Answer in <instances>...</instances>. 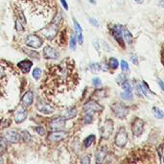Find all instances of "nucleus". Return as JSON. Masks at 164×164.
Masks as SVG:
<instances>
[{
    "instance_id": "nucleus-1",
    "label": "nucleus",
    "mask_w": 164,
    "mask_h": 164,
    "mask_svg": "<svg viewBox=\"0 0 164 164\" xmlns=\"http://www.w3.org/2000/svg\"><path fill=\"white\" fill-rule=\"evenodd\" d=\"M61 20H63V15H61V13H58L57 15H56L55 18L53 19V21H52V23L46 26V27L42 28L39 32H40L44 37H46L48 39H52L58 33L59 25L61 24Z\"/></svg>"
},
{
    "instance_id": "nucleus-2",
    "label": "nucleus",
    "mask_w": 164,
    "mask_h": 164,
    "mask_svg": "<svg viewBox=\"0 0 164 164\" xmlns=\"http://www.w3.org/2000/svg\"><path fill=\"white\" fill-rule=\"evenodd\" d=\"M111 110H112L114 115L120 119H124L129 113V107L123 103H114L111 106Z\"/></svg>"
},
{
    "instance_id": "nucleus-3",
    "label": "nucleus",
    "mask_w": 164,
    "mask_h": 164,
    "mask_svg": "<svg viewBox=\"0 0 164 164\" xmlns=\"http://www.w3.org/2000/svg\"><path fill=\"white\" fill-rule=\"evenodd\" d=\"M114 142H115L116 146L119 148H123L126 146V144L128 142V133L125 130V128H120L118 130V132L114 138Z\"/></svg>"
},
{
    "instance_id": "nucleus-4",
    "label": "nucleus",
    "mask_w": 164,
    "mask_h": 164,
    "mask_svg": "<svg viewBox=\"0 0 164 164\" xmlns=\"http://www.w3.org/2000/svg\"><path fill=\"white\" fill-rule=\"evenodd\" d=\"M144 126H145V122L142 119L135 118L132 124V132L133 135L136 137L140 136L144 132Z\"/></svg>"
},
{
    "instance_id": "nucleus-5",
    "label": "nucleus",
    "mask_w": 164,
    "mask_h": 164,
    "mask_svg": "<svg viewBox=\"0 0 164 164\" xmlns=\"http://www.w3.org/2000/svg\"><path fill=\"white\" fill-rule=\"evenodd\" d=\"M113 131V122L111 119H107L105 121L103 127L101 129V135L103 138H109Z\"/></svg>"
},
{
    "instance_id": "nucleus-6",
    "label": "nucleus",
    "mask_w": 164,
    "mask_h": 164,
    "mask_svg": "<svg viewBox=\"0 0 164 164\" xmlns=\"http://www.w3.org/2000/svg\"><path fill=\"white\" fill-rule=\"evenodd\" d=\"M26 44L31 48H39L42 45V40L41 38L37 35H29L26 38Z\"/></svg>"
},
{
    "instance_id": "nucleus-7",
    "label": "nucleus",
    "mask_w": 164,
    "mask_h": 164,
    "mask_svg": "<svg viewBox=\"0 0 164 164\" xmlns=\"http://www.w3.org/2000/svg\"><path fill=\"white\" fill-rule=\"evenodd\" d=\"M67 136V133L64 131H57V132H52L48 134L47 140L51 142H58V141L64 140Z\"/></svg>"
},
{
    "instance_id": "nucleus-8",
    "label": "nucleus",
    "mask_w": 164,
    "mask_h": 164,
    "mask_svg": "<svg viewBox=\"0 0 164 164\" xmlns=\"http://www.w3.org/2000/svg\"><path fill=\"white\" fill-rule=\"evenodd\" d=\"M84 110L86 112H99L103 110V107L95 101H89L84 105Z\"/></svg>"
},
{
    "instance_id": "nucleus-9",
    "label": "nucleus",
    "mask_w": 164,
    "mask_h": 164,
    "mask_svg": "<svg viewBox=\"0 0 164 164\" xmlns=\"http://www.w3.org/2000/svg\"><path fill=\"white\" fill-rule=\"evenodd\" d=\"M111 35L115 38V40L119 43L120 45L124 46V41H123V33H122V28L119 25H115L111 28Z\"/></svg>"
},
{
    "instance_id": "nucleus-10",
    "label": "nucleus",
    "mask_w": 164,
    "mask_h": 164,
    "mask_svg": "<svg viewBox=\"0 0 164 164\" xmlns=\"http://www.w3.org/2000/svg\"><path fill=\"white\" fill-rule=\"evenodd\" d=\"M43 55L45 59H48V60H56V59L59 58V52L56 50V49L50 47L49 45H46L43 49Z\"/></svg>"
},
{
    "instance_id": "nucleus-11",
    "label": "nucleus",
    "mask_w": 164,
    "mask_h": 164,
    "mask_svg": "<svg viewBox=\"0 0 164 164\" xmlns=\"http://www.w3.org/2000/svg\"><path fill=\"white\" fill-rule=\"evenodd\" d=\"M65 123H66V119H65L64 117H58V118H55V119H52L50 121V128L52 129H61V128H64L65 127Z\"/></svg>"
},
{
    "instance_id": "nucleus-12",
    "label": "nucleus",
    "mask_w": 164,
    "mask_h": 164,
    "mask_svg": "<svg viewBox=\"0 0 164 164\" xmlns=\"http://www.w3.org/2000/svg\"><path fill=\"white\" fill-rule=\"evenodd\" d=\"M5 138L7 139L8 142L10 143H15L18 142L20 140V134L15 131H8L7 133H5Z\"/></svg>"
},
{
    "instance_id": "nucleus-13",
    "label": "nucleus",
    "mask_w": 164,
    "mask_h": 164,
    "mask_svg": "<svg viewBox=\"0 0 164 164\" xmlns=\"http://www.w3.org/2000/svg\"><path fill=\"white\" fill-rule=\"evenodd\" d=\"M34 102V93L32 91H27L22 97L21 99V104L24 107H30Z\"/></svg>"
},
{
    "instance_id": "nucleus-14",
    "label": "nucleus",
    "mask_w": 164,
    "mask_h": 164,
    "mask_svg": "<svg viewBox=\"0 0 164 164\" xmlns=\"http://www.w3.org/2000/svg\"><path fill=\"white\" fill-rule=\"evenodd\" d=\"M107 155V147H101V148L97 151L96 156H95V160L96 163H102L104 161V159L106 158Z\"/></svg>"
},
{
    "instance_id": "nucleus-15",
    "label": "nucleus",
    "mask_w": 164,
    "mask_h": 164,
    "mask_svg": "<svg viewBox=\"0 0 164 164\" xmlns=\"http://www.w3.org/2000/svg\"><path fill=\"white\" fill-rule=\"evenodd\" d=\"M17 66L23 73H28V72H30L31 67L33 66V63L30 60H23L19 61L17 64Z\"/></svg>"
},
{
    "instance_id": "nucleus-16",
    "label": "nucleus",
    "mask_w": 164,
    "mask_h": 164,
    "mask_svg": "<svg viewBox=\"0 0 164 164\" xmlns=\"http://www.w3.org/2000/svg\"><path fill=\"white\" fill-rule=\"evenodd\" d=\"M26 117H27V111H26L25 109H23V107H20L17 112H16L15 116V122L19 124V123H22L23 121L26 119Z\"/></svg>"
},
{
    "instance_id": "nucleus-17",
    "label": "nucleus",
    "mask_w": 164,
    "mask_h": 164,
    "mask_svg": "<svg viewBox=\"0 0 164 164\" xmlns=\"http://www.w3.org/2000/svg\"><path fill=\"white\" fill-rule=\"evenodd\" d=\"M121 28H122L123 38L125 39L128 44H132L133 41V35L131 34V32L129 31V29L124 27V26H121Z\"/></svg>"
},
{
    "instance_id": "nucleus-18",
    "label": "nucleus",
    "mask_w": 164,
    "mask_h": 164,
    "mask_svg": "<svg viewBox=\"0 0 164 164\" xmlns=\"http://www.w3.org/2000/svg\"><path fill=\"white\" fill-rule=\"evenodd\" d=\"M37 107H38V110L40 111V112L44 113V114H50L54 111L53 107H50L47 104H39Z\"/></svg>"
},
{
    "instance_id": "nucleus-19",
    "label": "nucleus",
    "mask_w": 164,
    "mask_h": 164,
    "mask_svg": "<svg viewBox=\"0 0 164 164\" xmlns=\"http://www.w3.org/2000/svg\"><path fill=\"white\" fill-rule=\"evenodd\" d=\"M77 115V109L75 107H72L68 110L64 114V118L65 119H73V118Z\"/></svg>"
},
{
    "instance_id": "nucleus-20",
    "label": "nucleus",
    "mask_w": 164,
    "mask_h": 164,
    "mask_svg": "<svg viewBox=\"0 0 164 164\" xmlns=\"http://www.w3.org/2000/svg\"><path fill=\"white\" fill-rule=\"evenodd\" d=\"M95 138H96V137H95L94 134H90V135H88L87 138L84 139V147H86V148H88V147H90V146L93 144L94 141H95Z\"/></svg>"
},
{
    "instance_id": "nucleus-21",
    "label": "nucleus",
    "mask_w": 164,
    "mask_h": 164,
    "mask_svg": "<svg viewBox=\"0 0 164 164\" xmlns=\"http://www.w3.org/2000/svg\"><path fill=\"white\" fill-rule=\"evenodd\" d=\"M8 141L5 137H0V154L4 153L7 149Z\"/></svg>"
},
{
    "instance_id": "nucleus-22",
    "label": "nucleus",
    "mask_w": 164,
    "mask_h": 164,
    "mask_svg": "<svg viewBox=\"0 0 164 164\" xmlns=\"http://www.w3.org/2000/svg\"><path fill=\"white\" fill-rule=\"evenodd\" d=\"M120 96L123 100H125V101H130L133 98V91H123Z\"/></svg>"
},
{
    "instance_id": "nucleus-23",
    "label": "nucleus",
    "mask_w": 164,
    "mask_h": 164,
    "mask_svg": "<svg viewBox=\"0 0 164 164\" xmlns=\"http://www.w3.org/2000/svg\"><path fill=\"white\" fill-rule=\"evenodd\" d=\"M153 112H154V115H155L156 118H158V119H162V118L164 117L163 111L160 109H158V107H153Z\"/></svg>"
},
{
    "instance_id": "nucleus-24",
    "label": "nucleus",
    "mask_w": 164,
    "mask_h": 164,
    "mask_svg": "<svg viewBox=\"0 0 164 164\" xmlns=\"http://www.w3.org/2000/svg\"><path fill=\"white\" fill-rule=\"evenodd\" d=\"M109 66L111 69H116L119 66V63H118V61L115 58H110L109 60Z\"/></svg>"
},
{
    "instance_id": "nucleus-25",
    "label": "nucleus",
    "mask_w": 164,
    "mask_h": 164,
    "mask_svg": "<svg viewBox=\"0 0 164 164\" xmlns=\"http://www.w3.org/2000/svg\"><path fill=\"white\" fill-rule=\"evenodd\" d=\"M23 51L28 56H30V57H33L35 59H39V54L38 53V52H36L34 50H30V49H27V48H23Z\"/></svg>"
},
{
    "instance_id": "nucleus-26",
    "label": "nucleus",
    "mask_w": 164,
    "mask_h": 164,
    "mask_svg": "<svg viewBox=\"0 0 164 164\" xmlns=\"http://www.w3.org/2000/svg\"><path fill=\"white\" fill-rule=\"evenodd\" d=\"M120 66H121V69H122V71L124 72V73H128V72L130 71V66L129 64H128V63L126 61H121L120 63Z\"/></svg>"
},
{
    "instance_id": "nucleus-27",
    "label": "nucleus",
    "mask_w": 164,
    "mask_h": 164,
    "mask_svg": "<svg viewBox=\"0 0 164 164\" xmlns=\"http://www.w3.org/2000/svg\"><path fill=\"white\" fill-rule=\"evenodd\" d=\"M122 86V88L124 91H133V87L131 86V84L129 83V81L126 80L125 82H123V84H121Z\"/></svg>"
},
{
    "instance_id": "nucleus-28",
    "label": "nucleus",
    "mask_w": 164,
    "mask_h": 164,
    "mask_svg": "<svg viewBox=\"0 0 164 164\" xmlns=\"http://www.w3.org/2000/svg\"><path fill=\"white\" fill-rule=\"evenodd\" d=\"M41 76V69L38 67H36L34 70H33V77H34L36 80H38Z\"/></svg>"
},
{
    "instance_id": "nucleus-29",
    "label": "nucleus",
    "mask_w": 164,
    "mask_h": 164,
    "mask_svg": "<svg viewBox=\"0 0 164 164\" xmlns=\"http://www.w3.org/2000/svg\"><path fill=\"white\" fill-rule=\"evenodd\" d=\"M93 121V116L91 112H86V115H84V123L86 124H90Z\"/></svg>"
},
{
    "instance_id": "nucleus-30",
    "label": "nucleus",
    "mask_w": 164,
    "mask_h": 164,
    "mask_svg": "<svg viewBox=\"0 0 164 164\" xmlns=\"http://www.w3.org/2000/svg\"><path fill=\"white\" fill-rule=\"evenodd\" d=\"M89 69L92 72H98L101 70V64H91L89 65Z\"/></svg>"
},
{
    "instance_id": "nucleus-31",
    "label": "nucleus",
    "mask_w": 164,
    "mask_h": 164,
    "mask_svg": "<svg viewBox=\"0 0 164 164\" xmlns=\"http://www.w3.org/2000/svg\"><path fill=\"white\" fill-rule=\"evenodd\" d=\"M15 12L17 13V18L20 19V20L23 22V23H26V19H25V16H24L23 12H22L20 9H16Z\"/></svg>"
},
{
    "instance_id": "nucleus-32",
    "label": "nucleus",
    "mask_w": 164,
    "mask_h": 164,
    "mask_svg": "<svg viewBox=\"0 0 164 164\" xmlns=\"http://www.w3.org/2000/svg\"><path fill=\"white\" fill-rule=\"evenodd\" d=\"M73 22H74V27H75V31H76V34H81L83 33V30H82V27L80 26V24L78 23V21H76V19L73 18Z\"/></svg>"
},
{
    "instance_id": "nucleus-33",
    "label": "nucleus",
    "mask_w": 164,
    "mask_h": 164,
    "mask_svg": "<svg viewBox=\"0 0 164 164\" xmlns=\"http://www.w3.org/2000/svg\"><path fill=\"white\" fill-rule=\"evenodd\" d=\"M15 30L17 32H20L22 30H24V28H23V26H22L21 22H20V19L19 18L15 19Z\"/></svg>"
},
{
    "instance_id": "nucleus-34",
    "label": "nucleus",
    "mask_w": 164,
    "mask_h": 164,
    "mask_svg": "<svg viewBox=\"0 0 164 164\" xmlns=\"http://www.w3.org/2000/svg\"><path fill=\"white\" fill-rule=\"evenodd\" d=\"M6 77V70H5V67L3 66V64H0V82L2 80H4Z\"/></svg>"
},
{
    "instance_id": "nucleus-35",
    "label": "nucleus",
    "mask_w": 164,
    "mask_h": 164,
    "mask_svg": "<svg viewBox=\"0 0 164 164\" xmlns=\"http://www.w3.org/2000/svg\"><path fill=\"white\" fill-rule=\"evenodd\" d=\"M76 43H77V38H76V37H75V36L73 35V36L71 37V38H70V43H69L70 48L72 49V50H74L75 47H76Z\"/></svg>"
},
{
    "instance_id": "nucleus-36",
    "label": "nucleus",
    "mask_w": 164,
    "mask_h": 164,
    "mask_svg": "<svg viewBox=\"0 0 164 164\" xmlns=\"http://www.w3.org/2000/svg\"><path fill=\"white\" fill-rule=\"evenodd\" d=\"M131 61H132V63L134 64L135 65H138L139 61H138V57L136 56V54H131Z\"/></svg>"
},
{
    "instance_id": "nucleus-37",
    "label": "nucleus",
    "mask_w": 164,
    "mask_h": 164,
    "mask_svg": "<svg viewBox=\"0 0 164 164\" xmlns=\"http://www.w3.org/2000/svg\"><path fill=\"white\" fill-rule=\"evenodd\" d=\"M126 80H127V78H126L125 75L121 74V75H119V76L117 77V79H116V82H117V84H123V82H125Z\"/></svg>"
},
{
    "instance_id": "nucleus-38",
    "label": "nucleus",
    "mask_w": 164,
    "mask_h": 164,
    "mask_svg": "<svg viewBox=\"0 0 164 164\" xmlns=\"http://www.w3.org/2000/svg\"><path fill=\"white\" fill-rule=\"evenodd\" d=\"M35 131L39 134V135H44V134L46 133H45V129H44V128L39 127V126L38 127H36L35 128Z\"/></svg>"
},
{
    "instance_id": "nucleus-39",
    "label": "nucleus",
    "mask_w": 164,
    "mask_h": 164,
    "mask_svg": "<svg viewBox=\"0 0 164 164\" xmlns=\"http://www.w3.org/2000/svg\"><path fill=\"white\" fill-rule=\"evenodd\" d=\"M92 84L94 87H101V84H102V82L99 78H94L93 80H92Z\"/></svg>"
},
{
    "instance_id": "nucleus-40",
    "label": "nucleus",
    "mask_w": 164,
    "mask_h": 164,
    "mask_svg": "<svg viewBox=\"0 0 164 164\" xmlns=\"http://www.w3.org/2000/svg\"><path fill=\"white\" fill-rule=\"evenodd\" d=\"M30 138H31V136H30V134H29V133L26 132V131H23V132H22V139L24 141H29Z\"/></svg>"
},
{
    "instance_id": "nucleus-41",
    "label": "nucleus",
    "mask_w": 164,
    "mask_h": 164,
    "mask_svg": "<svg viewBox=\"0 0 164 164\" xmlns=\"http://www.w3.org/2000/svg\"><path fill=\"white\" fill-rule=\"evenodd\" d=\"M81 162H82V163H84V164H89V163H90L89 156H84L83 158L81 159Z\"/></svg>"
},
{
    "instance_id": "nucleus-42",
    "label": "nucleus",
    "mask_w": 164,
    "mask_h": 164,
    "mask_svg": "<svg viewBox=\"0 0 164 164\" xmlns=\"http://www.w3.org/2000/svg\"><path fill=\"white\" fill-rule=\"evenodd\" d=\"M77 41L79 42V44H83L84 42V37H83V33H81V34H78L77 35Z\"/></svg>"
},
{
    "instance_id": "nucleus-43",
    "label": "nucleus",
    "mask_w": 164,
    "mask_h": 164,
    "mask_svg": "<svg viewBox=\"0 0 164 164\" xmlns=\"http://www.w3.org/2000/svg\"><path fill=\"white\" fill-rule=\"evenodd\" d=\"M89 22L91 24H92L93 26H95V27H98L99 26V23H98V21L96 20V19L94 18H89Z\"/></svg>"
},
{
    "instance_id": "nucleus-44",
    "label": "nucleus",
    "mask_w": 164,
    "mask_h": 164,
    "mask_svg": "<svg viewBox=\"0 0 164 164\" xmlns=\"http://www.w3.org/2000/svg\"><path fill=\"white\" fill-rule=\"evenodd\" d=\"M157 84H158V86L161 87V89L164 91V83L160 80V79H157Z\"/></svg>"
},
{
    "instance_id": "nucleus-45",
    "label": "nucleus",
    "mask_w": 164,
    "mask_h": 164,
    "mask_svg": "<svg viewBox=\"0 0 164 164\" xmlns=\"http://www.w3.org/2000/svg\"><path fill=\"white\" fill-rule=\"evenodd\" d=\"M61 5L64 6V8L66 10V11H68V5H67V2L65 1V0H61Z\"/></svg>"
},
{
    "instance_id": "nucleus-46",
    "label": "nucleus",
    "mask_w": 164,
    "mask_h": 164,
    "mask_svg": "<svg viewBox=\"0 0 164 164\" xmlns=\"http://www.w3.org/2000/svg\"><path fill=\"white\" fill-rule=\"evenodd\" d=\"M93 45H94V47L96 48V50L99 51V44H98V41L97 40H94L93 41Z\"/></svg>"
},
{
    "instance_id": "nucleus-47",
    "label": "nucleus",
    "mask_w": 164,
    "mask_h": 164,
    "mask_svg": "<svg viewBox=\"0 0 164 164\" xmlns=\"http://www.w3.org/2000/svg\"><path fill=\"white\" fill-rule=\"evenodd\" d=\"M158 5L160 6V7L164 8V0H160V1H159V3H158Z\"/></svg>"
},
{
    "instance_id": "nucleus-48",
    "label": "nucleus",
    "mask_w": 164,
    "mask_h": 164,
    "mask_svg": "<svg viewBox=\"0 0 164 164\" xmlns=\"http://www.w3.org/2000/svg\"><path fill=\"white\" fill-rule=\"evenodd\" d=\"M136 3H138V4H142V3L144 2V0H134Z\"/></svg>"
},
{
    "instance_id": "nucleus-49",
    "label": "nucleus",
    "mask_w": 164,
    "mask_h": 164,
    "mask_svg": "<svg viewBox=\"0 0 164 164\" xmlns=\"http://www.w3.org/2000/svg\"><path fill=\"white\" fill-rule=\"evenodd\" d=\"M0 162H1V163L3 162V160H2V158H1V157H0Z\"/></svg>"
},
{
    "instance_id": "nucleus-50",
    "label": "nucleus",
    "mask_w": 164,
    "mask_h": 164,
    "mask_svg": "<svg viewBox=\"0 0 164 164\" xmlns=\"http://www.w3.org/2000/svg\"><path fill=\"white\" fill-rule=\"evenodd\" d=\"M163 162H164V156H163Z\"/></svg>"
}]
</instances>
